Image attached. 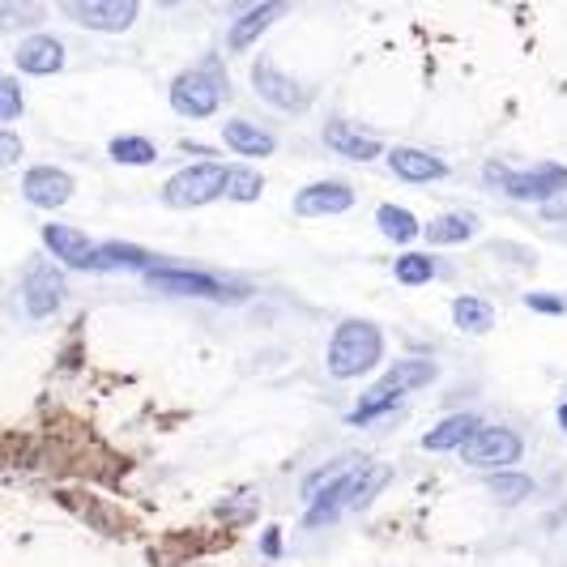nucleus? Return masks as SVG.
I'll list each match as a JSON object with an SVG mask.
<instances>
[{
    "instance_id": "nucleus-1",
    "label": "nucleus",
    "mask_w": 567,
    "mask_h": 567,
    "mask_svg": "<svg viewBox=\"0 0 567 567\" xmlns=\"http://www.w3.org/2000/svg\"><path fill=\"white\" fill-rule=\"evenodd\" d=\"M380 363H384V333H380V324L359 320V316L341 320L338 329H333V338H329V350H324V371L333 380H363Z\"/></svg>"
},
{
    "instance_id": "nucleus-2",
    "label": "nucleus",
    "mask_w": 567,
    "mask_h": 567,
    "mask_svg": "<svg viewBox=\"0 0 567 567\" xmlns=\"http://www.w3.org/2000/svg\"><path fill=\"white\" fill-rule=\"evenodd\" d=\"M483 179L491 188H499L508 200H520V205H542L550 200L555 193L567 188V167L564 163H538V167H504L499 158H491L483 167Z\"/></svg>"
},
{
    "instance_id": "nucleus-3",
    "label": "nucleus",
    "mask_w": 567,
    "mask_h": 567,
    "mask_svg": "<svg viewBox=\"0 0 567 567\" xmlns=\"http://www.w3.org/2000/svg\"><path fill=\"white\" fill-rule=\"evenodd\" d=\"M171 112L184 115V120H209V115L223 107L227 99V78L223 69L209 60V64H197V69H184L167 90Z\"/></svg>"
},
{
    "instance_id": "nucleus-4",
    "label": "nucleus",
    "mask_w": 567,
    "mask_h": 567,
    "mask_svg": "<svg viewBox=\"0 0 567 567\" xmlns=\"http://www.w3.org/2000/svg\"><path fill=\"white\" fill-rule=\"evenodd\" d=\"M145 286L154 295H167V299H209V303L244 299L223 278L200 274V269H184V265H154V269H145Z\"/></svg>"
},
{
    "instance_id": "nucleus-5",
    "label": "nucleus",
    "mask_w": 567,
    "mask_h": 567,
    "mask_svg": "<svg viewBox=\"0 0 567 567\" xmlns=\"http://www.w3.org/2000/svg\"><path fill=\"white\" fill-rule=\"evenodd\" d=\"M520 456H525V440L512 426L483 423L461 444V461L470 470H483V474H491V470H512V465H520Z\"/></svg>"
},
{
    "instance_id": "nucleus-6",
    "label": "nucleus",
    "mask_w": 567,
    "mask_h": 567,
    "mask_svg": "<svg viewBox=\"0 0 567 567\" xmlns=\"http://www.w3.org/2000/svg\"><path fill=\"white\" fill-rule=\"evenodd\" d=\"M223 188H227V167L223 163H193V167L175 171L163 184V205H171V209H200V205L223 197Z\"/></svg>"
},
{
    "instance_id": "nucleus-7",
    "label": "nucleus",
    "mask_w": 567,
    "mask_h": 567,
    "mask_svg": "<svg viewBox=\"0 0 567 567\" xmlns=\"http://www.w3.org/2000/svg\"><path fill=\"white\" fill-rule=\"evenodd\" d=\"M56 9L73 27L94 34H124L142 18V0H60Z\"/></svg>"
},
{
    "instance_id": "nucleus-8",
    "label": "nucleus",
    "mask_w": 567,
    "mask_h": 567,
    "mask_svg": "<svg viewBox=\"0 0 567 567\" xmlns=\"http://www.w3.org/2000/svg\"><path fill=\"white\" fill-rule=\"evenodd\" d=\"M252 90L269 103V107H278V112L299 115L312 107V90H308L303 82H295L282 64H274L269 56H260L252 64Z\"/></svg>"
},
{
    "instance_id": "nucleus-9",
    "label": "nucleus",
    "mask_w": 567,
    "mask_h": 567,
    "mask_svg": "<svg viewBox=\"0 0 567 567\" xmlns=\"http://www.w3.org/2000/svg\"><path fill=\"white\" fill-rule=\"evenodd\" d=\"M64 299H69V282H64V274H60V265L52 260H34L27 269V278H22V308H27L30 320H48V316H56L64 308Z\"/></svg>"
},
{
    "instance_id": "nucleus-10",
    "label": "nucleus",
    "mask_w": 567,
    "mask_h": 567,
    "mask_svg": "<svg viewBox=\"0 0 567 567\" xmlns=\"http://www.w3.org/2000/svg\"><path fill=\"white\" fill-rule=\"evenodd\" d=\"M286 13H290V0H256L252 9H239L227 30V52H248L252 43H260V34H269L282 22Z\"/></svg>"
},
{
    "instance_id": "nucleus-11",
    "label": "nucleus",
    "mask_w": 567,
    "mask_h": 567,
    "mask_svg": "<svg viewBox=\"0 0 567 567\" xmlns=\"http://www.w3.org/2000/svg\"><path fill=\"white\" fill-rule=\"evenodd\" d=\"M73 193H78V179L64 167H52V163L30 167L27 175H22V197H27V205H34V209H60V205L73 200Z\"/></svg>"
},
{
    "instance_id": "nucleus-12",
    "label": "nucleus",
    "mask_w": 567,
    "mask_h": 567,
    "mask_svg": "<svg viewBox=\"0 0 567 567\" xmlns=\"http://www.w3.org/2000/svg\"><path fill=\"white\" fill-rule=\"evenodd\" d=\"M354 200L359 197H354V188H350L346 179H316L303 193H295L290 209H295L299 218H333V214L354 209Z\"/></svg>"
},
{
    "instance_id": "nucleus-13",
    "label": "nucleus",
    "mask_w": 567,
    "mask_h": 567,
    "mask_svg": "<svg viewBox=\"0 0 567 567\" xmlns=\"http://www.w3.org/2000/svg\"><path fill=\"white\" fill-rule=\"evenodd\" d=\"M13 64H18L27 78H52V73H60V69H64V43H60L56 34L34 30V34H27V39L18 43Z\"/></svg>"
},
{
    "instance_id": "nucleus-14",
    "label": "nucleus",
    "mask_w": 567,
    "mask_h": 567,
    "mask_svg": "<svg viewBox=\"0 0 567 567\" xmlns=\"http://www.w3.org/2000/svg\"><path fill=\"white\" fill-rule=\"evenodd\" d=\"M389 171L405 184H435V179L449 175V163L435 158L431 150H419V145H393L389 150Z\"/></svg>"
},
{
    "instance_id": "nucleus-15",
    "label": "nucleus",
    "mask_w": 567,
    "mask_h": 567,
    "mask_svg": "<svg viewBox=\"0 0 567 567\" xmlns=\"http://www.w3.org/2000/svg\"><path fill=\"white\" fill-rule=\"evenodd\" d=\"M320 137H324V145H329L333 154L350 158V163H371V158L384 154V142H380V137H371V133L354 128V124H346V120H329Z\"/></svg>"
},
{
    "instance_id": "nucleus-16",
    "label": "nucleus",
    "mask_w": 567,
    "mask_h": 567,
    "mask_svg": "<svg viewBox=\"0 0 567 567\" xmlns=\"http://www.w3.org/2000/svg\"><path fill=\"white\" fill-rule=\"evenodd\" d=\"M43 248L56 256L64 269H90V252H94L90 235L69 227V223H48L43 227Z\"/></svg>"
},
{
    "instance_id": "nucleus-17",
    "label": "nucleus",
    "mask_w": 567,
    "mask_h": 567,
    "mask_svg": "<svg viewBox=\"0 0 567 567\" xmlns=\"http://www.w3.org/2000/svg\"><path fill=\"white\" fill-rule=\"evenodd\" d=\"M124 269L145 274V269H154V256L137 248V244H94L90 274H124Z\"/></svg>"
},
{
    "instance_id": "nucleus-18",
    "label": "nucleus",
    "mask_w": 567,
    "mask_h": 567,
    "mask_svg": "<svg viewBox=\"0 0 567 567\" xmlns=\"http://www.w3.org/2000/svg\"><path fill=\"white\" fill-rule=\"evenodd\" d=\"M478 214H470V209H449V214H440V218H431L423 227L426 244L431 248H453V244H470L474 235H478Z\"/></svg>"
},
{
    "instance_id": "nucleus-19",
    "label": "nucleus",
    "mask_w": 567,
    "mask_h": 567,
    "mask_svg": "<svg viewBox=\"0 0 567 567\" xmlns=\"http://www.w3.org/2000/svg\"><path fill=\"white\" fill-rule=\"evenodd\" d=\"M223 142H227V150H235L239 158H269V154L278 150V137L265 133L252 120H227V124H223Z\"/></svg>"
},
{
    "instance_id": "nucleus-20",
    "label": "nucleus",
    "mask_w": 567,
    "mask_h": 567,
    "mask_svg": "<svg viewBox=\"0 0 567 567\" xmlns=\"http://www.w3.org/2000/svg\"><path fill=\"white\" fill-rule=\"evenodd\" d=\"M478 426H483L478 414H449V419H440V423L423 435V449L426 453H461V444H465Z\"/></svg>"
},
{
    "instance_id": "nucleus-21",
    "label": "nucleus",
    "mask_w": 567,
    "mask_h": 567,
    "mask_svg": "<svg viewBox=\"0 0 567 567\" xmlns=\"http://www.w3.org/2000/svg\"><path fill=\"white\" fill-rule=\"evenodd\" d=\"M435 380H440V368L431 359H398L393 368L380 375V384H389L398 393H414V389H426Z\"/></svg>"
},
{
    "instance_id": "nucleus-22",
    "label": "nucleus",
    "mask_w": 567,
    "mask_h": 567,
    "mask_svg": "<svg viewBox=\"0 0 567 567\" xmlns=\"http://www.w3.org/2000/svg\"><path fill=\"white\" fill-rule=\"evenodd\" d=\"M486 491H491L504 508H516V504L534 499L538 483H534L529 474H520V470H491V474H486Z\"/></svg>"
},
{
    "instance_id": "nucleus-23",
    "label": "nucleus",
    "mask_w": 567,
    "mask_h": 567,
    "mask_svg": "<svg viewBox=\"0 0 567 567\" xmlns=\"http://www.w3.org/2000/svg\"><path fill=\"white\" fill-rule=\"evenodd\" d=\"M405 398V393H398V389H389V384H371L368 393H363V401L346 414V423L350 426H368V423H375V419H384V414H393L398 410V401Z\"/></svg>"
},
{
    "instance_id": "nucleus-24",
    "label": "nucleus",
    "mask_w": 567,
    "mask_h": 567,
    "mask_svg": "<svg viewBox=\"0 0 567 567\" xmlns=\"http://www.w3.org/2000/svg\"><path fill=\"white\" fill-rule=\"evenodd\" d=\"M375 227L384 239H393V244H414L419 235H423V223L405 209V205H393V200H384L380 209H375Z\"/></svg>"
},
{
    "instance_id": "nucleus-25",
    "label": "nucleus",
    "mask_w": 567,
    "mask_h": 567,
    "mask_svg": "<svg viewBox=\"0 0 567 567\" xmlns=\"http://www.w3.org/2000/svg\"><path fill=\"white\" fill-rule=\"evenodd\" d=\"M453 324L461 333L483 338V333L495 329V308L486 299H478V295H461V299H453Z\"/></svg>"
},
{
    "instance_id": "nucleus-26",
    "label": "nucleus",
    "mask_w": 567,
    "mask_h": 567,
    "mask_svg": "<svg viewBox=\"0 0 567 567\" xmlns=\"http://www.w3.org/2000/svg\"><path fill=\"white\" fill-rule=\"evenodd\" d=\"M107 154H112V163H120V167H150V163H158V145L150 142V137H137V133L112 137Z\"/></svg>"
},
{
    "instance_id": "nucleus-27",
    "label": "nucleus",
    "mask_w": 567,
    "mask_h": 567,
    "mask_svg": "<svg viewBox=\"0 0 567 567\" xmlns=\"http://www.w3.org/2000/svg\"><path fill=\"white\" fill-rule=\"evenodd\" d=\"M354 465H359V456H338V461L320 465L316 474H308V478H303V504H316V499H320V495H324L333 483H341V478H346Z\"/></svg>"
},
{
    "instance_id": "nucleus-28",
    "label": "nucleus",
    "mask_w": 567,
    "mask_h": 567,
    "mask_svg": "<svg viewBox=\"0 0 567 567\" xmlns=\"http://www.w3.org/2000/svg\"><path fill=\"white\" fill-rule=\"evenodd\" d=\"M265 193V175L256 167H227V188H223V197L239 200V205H252L260 200Z\"/></svg>"
},
{
    "instance_id": "nucleus-29",
    "label": "nucleus",
    "mask_w": 567,
    "mask_h": 567,
    "mask_svg": "<svg viewBox=\"0 0 567 567\" xmlns=\"http://www.w3.org/2000/svg\"><path fill=\"white\" fill-rule=\"evenodd\" d=\"M43 4L39 0H0V30H30L43 22Z\"/></svg>"
},
{
    "instance_id": "nucleus-30",
    "label": "nucleus",
    "mask_w": 567,
    "mask_h": 567,
    "mask_svg": "<svg viewBox=\"0 0 567 567\" xmlns=\"http://www.w3.org/2000/svg\"><path fill=\"white\" fill-rule=\"evenodd\" d=\"M393 278L401 286H426L435 278V260H431V252H401L393 260Z\"/></svg>"
},
{
    "instance_id": "nucleus-31",
    "label": "nucleus",
    "mask_w": 567,
    "mask_h": 567,
    "mask_svg": "<svg viewBox=\"0 0 567 567\" xmlns=\"http://www.w3.org/2000/svg\"><path fill=\"white\" fill-rule=\"evenodd\" d=\"M27 112V94L13 78H0V124H13L18 115Z\"/></svg>"
},
{
    "instance_id": "nucleus-32",
    "label": "nucleus",
    "mask_w": 567,
    "mask_h": 567,
    "mask_svg": "<svg viewBox=\"0 0 567 567\" xmlns=\"http://www.w3.org/2000/svg\"><path fill=\"white\" fill-rule=\"evenodd\" d=\"M22 154H27L22 137H18L13 128H0V171H9L13 163H22Z\"/></svg>"
},
{
    "instance_id": "nucleus-33",
    "label": "nucleus",
    "mask_w": 567,
    "mask_h": 567,
    "mask_svg": "<svg viewBox=\"0 0 567 567\" xmlns=\"http://www.w3.org/2000/svg\"><path fill=\"white\" fill-rule=\"evenodd\" d=\"M525 303H529L534 312H546V316L567 312V299H555V295H525Z\"/></svg>"
},
{
    "instance_id": "nucleus-34",
    "label": "nucleus",
    "mask_w": 567,
    "mask_h": 567,
    "mask_svg": "<svg viewBox=\"0 0 567 567\" xmlns=\"http://www.w3.org/2000/svg\"><path fill=\"white\" fill-rule=\"evenodd\" d=\"M542 218H546V223H564L567 218V188L564 193H555L550 200H542Z\"/></svg>"
},
{
    "instance_id": "nucleus-35",
    "label": "nucleus",
    "mask_w": 567,
    "mask_h": 567,
    "mask_svg": "<svg viewBox=\"0 0 567 567\" xmlns=\"http://www.w3.org/2000/svg\"><path fill=\"white\" fill-rule=\"evenodd\" d=\"M282 550V538H278V529H265V555H278Z\"/></svg>"
},
{
    "instance_id": "nucleus-36",
    "label": "nucleus",
    "mask_w": 567,
    "mask_h": 567,
    "mask_svg": "<svg viewBox=\"0 0 567 567\" xmlns=\"http://www.w3.org/2000/svg\"><path fill=\"white\" fill-rule=\"evenodd\" d=\"M559 426H564V431H567V401H564V405H559Z\"/></svg>"
},
{
    "instance_id": "nucleus-37",
    "label": "nucleus",
    "mask_w": 567,
    "mask_h": 567,
    "mask_svg": "<svg viewBox=\"0 0 567 567\" xmlns=\"http://www.w3.org/2000/svg\"><path fill=\"white\" fill-rule=\"evenodd\" d=\"M158 4H163V9H175V4H179V0H158Z\"/></svg>"
}]
</instances>
